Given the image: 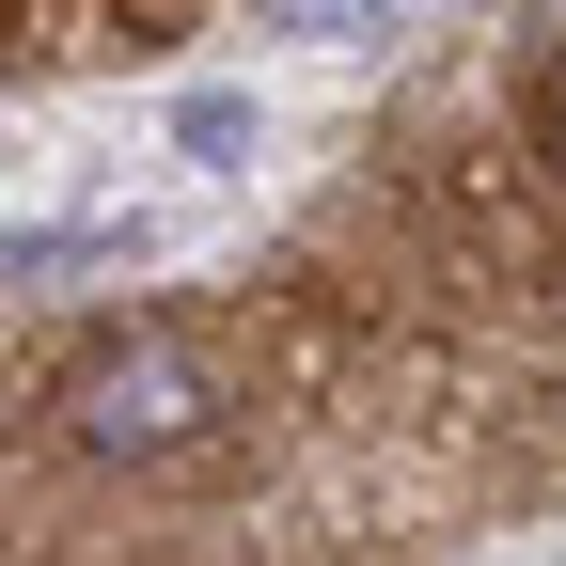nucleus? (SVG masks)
<instances>
[{
    "mask_svg": "<svg viewBox=\"0 0 566 566\" xmlns=\"http://www.w3.org/2000/svg\"><path fill=\"white\" fill-rule=\"evenodd\" d=\"M237 394H221V363H205L189 331H111V346H80V378H63V441L80 457H189L205 424H221Z\"/></svg>",
    "mask_w": 566,
    "mask_h": 566,
    "instance_id": "1",
    "label": "nucleus"
},
{
    "mask_svg": "<svg viewBox=\"0 0 566 566\" xmlns=\"http://www.w3.org/2000/svg\"><path fill=\"white\" fill-rule=\"evenodd\" d=\"M551 158H566V111H551Z\"/></svg>",
    "mask_w": 566,
    "mask_h": 566,
    "instance_id": "2",
    "label": "nucleus"
}]
</instances>
